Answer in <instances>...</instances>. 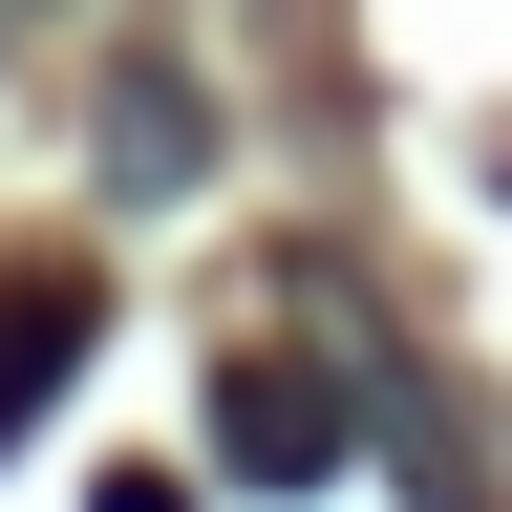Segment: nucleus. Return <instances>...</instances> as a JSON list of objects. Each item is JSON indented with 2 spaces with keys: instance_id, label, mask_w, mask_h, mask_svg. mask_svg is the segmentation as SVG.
<instances>
[{
  "instance_id": "nucleus-1",
  "label": "nucleus",
  "mask_w": 512,
  "mask_h": 512,
  "mask_svg": "<svg viewBox=\"0 0 512 512\" xmlns=\"http://www.w3.org/2000/svg\"><path fill=\"white\" fill-rule=\"evenodd\" d=\"M214 427H235V470H256V491H320V470H342V384H320V363H235V406H214Z\"/></svg>"
},
{
  "instance_id": "nucleus-2",
  "label": "nucleus",
  "mask_w": 512,
  "mask_h": 512,
  "mask_svg": "<svg viewBox=\"0 0 512 512\" xmlns=\"http://www.w3.org/2000/svg\"><path fill=\"white\" fill-rule=\"evenodd\" d=\"M86 320H107L86 278H0V448H22L64 384H86Z\"/></svg>"
}]
</instances>
